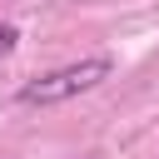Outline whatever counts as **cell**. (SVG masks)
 <instances>
[{
	"mask_svg": "<svg viewBox=\"0 0 159 159\" xmlns=\"http://www.w3.org/2000/svg\"><path fill=\"white\" fill-rule=\"evenodd\" d=\"M15 45H20V30H15L10 20H0V60H5V55H15Z\"/></svg>",
	"mask_w": 159,
	"mask_h": 159,
	"instance_id": "cell-2",
	"label": "cell"
},
{
	"mask_svg": "<svg viewBox=\"0 0 159 159\" xmlns=\"http://www.w3.org/2000/svg\"><path fill=\"white\" fill-rule=\"evenodd\" d=\"M114 75V60L109 55H84V60H75V65H60V70H50V75H40V80H25L20 84V104H65V99H75V94H89V89H99L104 80Z\"/></svg>",
	"mask_w": 159,
	"mask_h": 159,
	"instance_id": "cell-1",
	"label": "cell"
}]
</instances>
